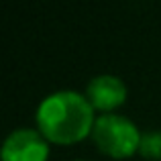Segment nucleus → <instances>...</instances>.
<instances>
[{"label": "nucleus", "mask_w": 161, "mask_h": 161, "mask_svg": "<svg viewBox=\"0 0 161 161\" xmlns=\"http://www.w3.org/2000/svg\"><path fill=\"white\" fill-rule=\"evenodd\" d=\"M96 110L86 94L75 90H57L45 96L37 106V130L55 145H74L92 135Z\"/></svg>", "instance_id": "f257e3e1"}, {"label": "nucleus", "mask_w": 161, "mask_h": 161, "mask_svg": "<svg viewBox=\"0 0 161 161\" xmlns=\"http://www.w3.org/2000/svg\"><path fill=\"white\" fill-rule=\"evenodd\" d=\"M90 137L100 153L108 155L112 159H126L130 155L139 153L143 133L130 118L110 112L96 116Z\"/></svg>", "instance_id": "f03ea898"}, {"label": "nucleus", "mask_w": 161, "mask_h": 161, "mask_svg": "<svg viewBox=\"0 0 161 161\" xmlns=\"http://www.w3.org/2000/svg\"><path fill=\"white\" fill-rule=\"evenodd\" d=\"M49 141L37 129H14L2 143V161H47Z\"/></svg>", "instance_id": "7ed1b4c3"}, {"label": "nucleus", "mask_w": 161, "mask_h": 161, "mask_svg": "<svg viewBox=\"0 0 161 161\" xmlns=\"http://www.w3.org/2000/svg\"><path fill=\"white\" fill-rule=\"evenodd\" d=\"M86 98L94 110H100L102 114L114 112L118 106H122L126 100V86L120 78L110 74L96 75L88 82Z\"/></svg>", "instance_id": "20e7f679"}, {"label": "nucleus", "mask_w": 161, "mask_h": 161, "mask_svg": "<svg viewBox=\"0 0 161 161\" xmlns=\"http://www.w3.org/2000/svg\"><path fill=\"white\" fill-rule=\"evenodd\" d=\"M139 153L147 159H161V130H149L143 133Z\"/></svg>", "instance_id": "39448f33"}, {"label": "nucleus", "mask_w": 161, "mask_h": 161, "mask_svg": "<svg viewBox=\"0 0 161 161\" xmlns=\"http://www.w3.org/2000/svg\"><path fill=\"white\" fill-rule=\"evenodd\" d=\"M78 161H84V159H78Z\"/></svg>", "instance_id": "423d86ee"}]
</instances>
